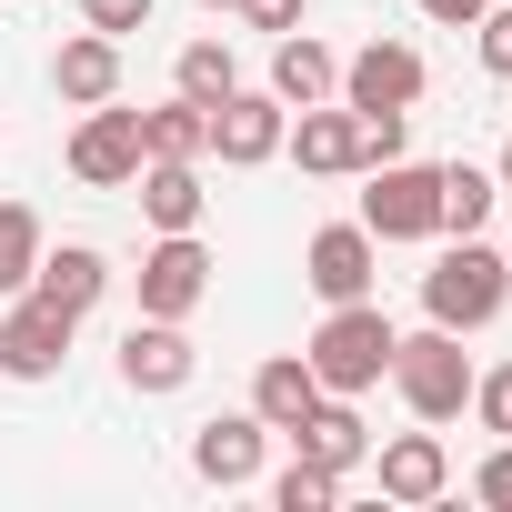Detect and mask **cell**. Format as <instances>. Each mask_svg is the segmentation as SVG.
I'll return each instance as SVG.
<instances>
[{
  "instance_id": "cell-17",
  "label": "cell",
  "mask_w": 512,
  "mask_h": 512,
  "mask_svg": "<svg viewBox=\"0 0 512 512\" xmlns=\"http://www.w3.org/2000/svg\"><path fill=\"white\" fill-rule=\"evenodd\" d=\"M272 91H282L292 111H312V101H332V91H342V61H332L312 31H282V51H272Z\"/></svg>"
},
{
  "instance_id": "cell-13",
  "label": "cell",
  "mask_w": 512,
  "mask_h": 512,
  "mask_svg": "<svg viewBox=\"0 0 512 512\" xmlns=\"http://www.w3.org/2000/svg\"><path fill=\"white\" fill-rule=\"evenodd\" d=\"M282 151H292L302 171H362V111H352V101H342V111L312 101V111L282 131Z\"/></svg>"
},
{
  "instance_id": "cell-11",
  "label": "cell",
  "mask_w": 512,
  "mask_h": 512,
  "mask_svg": "<svg viewBox=\"0 0 512 512\" xmlns=\"http://www.w3.org/2000/svg\"><path fill=\"white\" fill-rule=\"evenodd\" d=\"M262 442H272V422H262V412H221V422H201V432H191V472H201V482H221V492H241L251 472H262Z\"/></svg>"
},
{
  "instance_id": "cell-30",
  "label": "cell",
  "mask_w": 512,
  "mask_h": 512,
  "mask_svg": "<svg viewBox=\"0 0 512 512\" xmlns=\"http://www.w3.org/2000/svg\"><path fill=\"white\" fill-rule=\"evenodd\" d=\"M251 31H302V0H241Z\"/></svg>"
},
{
  "instance_id": "cell-24",
  "label": "cell",
  "mask_w": 512,
  "mask_h": 512,
  "mask_svg": "<svg viewBox=\"0 0 512 512\" xmlns=\"http://www.w3.org/2000/svg\"><path fill=\"white\" fill-rule=\"evenodd\" d=\"M492 191H502L492 171L452 161V171H442V231H482V221H492Z\"/></svg>"
},
{
  "instance_id": "cell-25",
  "label": "cell",
  "mask_w": 512,
  "mask_h": 512,
  "mask_svg": "<svg viewBox=\"0 0 512 512\" xmlns=\"http://www.w3.org/2000/svg\"><path fill=\"white\" fill-rule=\"evenodd\" d=\"M272 502H282V512H332V502H342V472L302 452V462H292V472L272 482Z\"/></svg>"
},
{
  "instance_id": "cell-5",
  "label": "cell",
  "mask_w": 512,
  "mask_h": 512,
  "mask_svg": "<svg viewBox=\"0 0 512 512\" xmlns=\"http://www.w3.org/2000/svg\"><path fill=\"white\" fill-rule=\"evenodd\" d=\"M282 131H292V101H282V91H221V101H211V161H231V171L272 161Z\"/></svg>"
},
{
  "instance_id": "cell-23",
  "label": "cell",
  "mask_w": 512,
  "mask_h": 512,
  "mask_svg": "<svg viewBox=\"0 0 512 512\" xmlns=\"http://www.w3.org/2000/svg\"><path fill=\"white\" fill-rule=\"evenodd\" d=\"M171 81H181V101H201V111H211L221 91H241V71H231V41H191Z\"/></svg>"
},
{
  "instance_id": "cell-27",
  "label": "cell",
  "mask_w": 512,
  "mask_h": 512,
  "mask_svg": "<svg viewBox=\"0 0 512 512\" xmlns=\"http://www.w3.org/2000/svg\"><path fill=\"white\" fill-rule=\"evenodd\" d=\"M472 31H482V71H492V81H512V0H502V11H482Z\"/></svg>"
},
{
  "instance_id": "cell-12",
  "label": "cell",
  "mask_w": 512,
  "mask_h": 512,
  "mask_svg": "<svg viewBox=\"0 0 512 512\" xmlns=\"http://www.w3.org/2000/svg\"><path fill=\"white\" fill-rule=\"evenodd\" d=\"M191 362H201V352L181 342V322H151V312H141V322L121 332V382H131V392H181Z\"/></svg>"
},
{
  "instance_id": "cell-1",
  "label": "cell",
  "mask_w": 512,
  "mask_h": 512,
  "mask_svg": "<svg viewBox=\"0 0 512 512\" xmlns=\"http://www.w3.org/2000/svg\"><path fill=\"white\" fill-rule=\"evenodd\" d=\"M502 302H512V262H502L482 231H452V251L422 272V312H432L442 332H482Z\"/></svg>"
},
{
  "instance_id": "cell-15",
  "label": "cell",
  "mask_w": 512,
  "mask_h": 512,
  "mask_svg": "<svg viewBox=\"0 0 512 512\" xmlns=\"http://www.w3.org/2000/svg\"><path fill=\"white\" fill-rule=\"evenodd\" d=\"M51 91H61L71 111L111 101V91H121V41H111V31H81V41H61V61H51Z\"/></svg>"
},
{
  "instance_id": "cell-19",
  "label": "cell",
  "mask_w": 512,
  "mask_h": 512,
  "mask_svg": "<svg viewBox=\"0 0 512 512\" xmlns=\"http://www.w3.org/2000/svg\"><path fill=\"white\" fill-rule=\"evenodd\" d=\"M312 462H332V472H352V462H372V432H362V412H352V392H322L312 402V422L292 432Z\"/></svg>"
},
{
  "instance_id": "cell-33",
  "label": "cell",
  "mask_w": 512,
  "mask_h": 512,
  "mask_svg": "<svg viewBox=\"0 0 512 512\" xmlns=\"http://www.w3.org/2000/svg\"><path fill=\"white\" fill-rule=\"evenodd\" d=\"M201 11H241V0H201Z\"/></svg>"
},
{
  "instance_id": "cell-10",
  "label": "cell",
  "mask_w": 512,
  "mask_h": 512,
  "mask_svg": "<svg viewBox=\"0 0 512 512\" xmlns=\"http://www.w3.org/2000/svg\"><path fill=\"white\" fill-rule=\"evenodd\" d=\"M422 81H432V71H422V51H402V41H372V51L342 61V101H352V111H412Z\"/></svg>"
},
{
  "instance_id": "cell-31",
  "label": "cell",
  "mask_w": 512,
  "mask_h": 512,
  "mask_svg": "<svg viewBox=\"0 0 512 512\" xmlns=\"http://www.w3.org/2000/svg\"><path fill=\"white\" fill-rule=\"evenodd\" d=\"M412 11H422V21H452V31H472V21L492 11V0H412Z\"/></svg>"
},
{
  "instance_id": "cell-2",
  "label": "cell",
  "mask_w": 512,
  "mask_h": 512,
  "mask_svg": "<svg viewBox=\"0 0 512 512\" xmlns=\"http://www.w3.org/2000/svg\"><path fill=\"white\" fill-rule=\"evenodd\" d=\"M392 342H402V332L382 322V302H332V322L312 332L302 362H312L322 392H372V382L392 372Z\"/></svg>"
},
{
  "instance_id": "cell-29",
  "label": "cell",
  "mask_w": 512,
  "mask_h": 512,
  "mask_svg": "<svg viewBox=\"0 0 512 512\" xmlns=\"http://www.w3.org/2000/svg\"><path fill=\"white\" fill-rule=\"evenodd\" d=\"M472 492H482V502H492V512H512V442H502V452H492V462H482V472H472Z\"/></svg>"
},
{
  "instance_id": "cell-4",
  "label": "cell",
  "mask_w": 512,
  "mask_h": 512,
  "mask_svg": "<svg viewBox=\"0 0 512 512\" xmlns=\"http://www.w3.org/2000/svg\"><path fill=\"white\" fill-rule=\"evenodd\" d=\"M362 231H372V241H432V231H442V171H422V161H372Z\"/></svg>"
},
{
  "instance_id": "cell-16",
  "label": "cell",
  "mask_w": 512,
  "mask_h": 512,
  "mask_svg": "<svg viewBox=\"0 0 512 512\" xmlns=\"http://www.w3.org/2000/svg\"><path fill=\"white\" fill-rule=\"evenodd\" d=\"M312 402H322V382H312V362H302V352H282V362L251 372V412H262L272 432H302V422H312Z\"/></svg>"
},
{
  "instance_id": "cell-28",
  "label": "cell",
  "mask_w": 512,
  "mask_h": 512,
  "mask_svg": "<svg viewBox=\"0 0 512 512\" xmlns=\"http://www.w3.org/2000/svg\"><path fill=\"white\" fill-rule=\"evenodd\" d=\"M151 11H161V0H81V21H91V31H111V41H121V31H141Z\"/></svg>"
},
{
  "instance_id": "cell-21",
  "label": "cell",
  "mask_w": 512,
  "mask_h": 512,
  "mask_svg": "<svg viewBox=\"0 0 512 512\" xmlns=\"http://www.w3.org/2000/svg\"><path fill=\"white\" fill-rule=\"evenodd\" d=\"M141 161H211V111H201V101L141 111Z\"/></svg>"
},
{
  "instance_id": "cell-32",
  "label": "cell",
  "mask_w": 512,
  "mask_h": 512,
  "mask_svg": "<svg viewBox=\"0 0 512 512\" xmlns=\"http://www.w3.org/2000/svg\"><path fill=\"white\" fill-rule=\"evenodd\" d=\"M492 181H502V191H512V141H502V161H492Z\"/></svg>"
},
{
  "instance_id": "cell-26",
  "label": "cell",
  "mask_w": 512,
  "mask_h": 512,
  "mask_svg": "<svg viewBox=\"0 0 512 512\" xmlns=\"http://www.w3.org/2000/svg\"><path fill=\"white\" fill-rule=\"evenodd\" d=\"M472 412H482V432L512 442V362H502V372H472Z\"/></svg>"
},
{
  "instance_id": "cell-22",
  "label": "cell",
  "mask_w": 512,
  "mask_h": 512,
  "mask_svg": "<svg viewBox=\"0 0 512 512\" xmlns=\"http://www.w3.org/2000/svg\"><path fill=\"white\" fill-rule=\"evenodd\" d=\"M31 272H41V211L0 201V292H31Z\"/></svg>"
},
{
  "instance_id": "cell-20",
  "label": "cell",
  "mask_w": 512,
  "mask_h": 512,
  "mask_svg": "<svg viewBox=\"0 0 512 512\" xmlns=\"http://www.w3.org/2000/svg\"><path fill=\"white\" fill-rule=\"evenodd\" d=\"M452 482V452L432 442V432H402V442H382V502H432Z\"/></svg>"
},
{
  "instance_id": "cell-9",
  "label": "cell",
  "mask_w": 512,
  "mask_h": 512,
  "mask_svg": "<svg viewBox=\"0 0 512 512\" xmlns=\"http://www.w3.org/2000/svg\"><path fill=\"white\" fill-rule=\"evenodd\" d=\"M71 171H81L91 191H121V181H141V111H111V101H91V121L71 131Z\"/></svg>"
},
{
  "instance_id": "cell-34",
  "label": "cell",
  "mask_w": 512,
  "mask_h": 512,
  "mask_svg": "<svg viewBox=\"0 0 512 512\" xmlns=\"http://www.w3.org/2000/svg\"><path fill=\"white\" fill-rule=\"evenodd\" d=\"M502 262H512V241H502Z\"/></svg>"
},
{
  "instance_id": "cell-8",
  "label": "cell",
  "mask_w": 512,
  "mask_h": 512,
  "mask_svg": "<svg viewBox=\"0 0 512 512\" xmlns=\"http://www.w3.org/2000/svg\"><path fill=\"white\" fill-rule=\"evenodd\" d=\"M201 292H211V251H201L191 231H161V241L141 251V312H151V322H181Z\"/></svg>"
},
{
  "instance_id": "cell-18",
  "label": "cell",
  "mask_w": 512,
  "mask_h": 512,
  "mask_svg": "<svg viewBox=\"0 0 512 512\" xmlns=\"http://www.w3.org/2000/svg\"><path fill=\"white\" fill-rule=\"evenodd\" d=\"M141 221L151 231H201V161H141Z\"/></svg>"
},
{
  "instance_id": "cell-6",
  "label": "cell",
  "mask_w": 512,
  "mask_h": 512,
  "mask_svg": "<svg viewBox=\"0 0 512 512\" xmlns=\"http://www.w3.org/2000/svg\"><path fill=\"white\" fill-rule=\"evenodd\" d=\"M71 312H51L41 292L31 302H11V312H0V372H11V382H51L61 362H71Z\"/></svg>"
},
{
  "instance_id": "cell-7",
  "label": "cell",
  "mask_w": 512,
  "mask_h": 512,
  "mask_svg": "<svg viewBox=\"0 0 512 512\" xmlns=\"http://www.w3.org/2000/svg\"><path fill=\"white\" fill-rule=\"evenodd\" d=\"M372 272H382V241H372L362 221H332V231H312V251H302V282H312L322 302H372Z\"/></svg>"
},
{
  "instance_id": "cell-3",
  "label": "cell",
  "mask_w": 512,
  "mask_h": 512,
  "mask_svg": "<svg viewBox=\"0 0 512 512\" xmlns=\"http://www.w3.org/2000/svg\"><path fill=\"white\" fill-rule=\"evenodd\" d=\"M392 382H402V402L422 412V422H452L462 402H472V362H462V332H402L392 342Z\"/></svg>"
},
{
  "instance_id": "cell-14",
  "label": "cell",
  "mask_w": 512,
  "mask_h": 512,
  "mask_svg": "<svg viewBox=\"0 0 512 512\" xmlns=\"http://www.w3.org/2000/svg\"><path fill=\"white\" fill-rule=\"evenodd\" d=\"M31 292H41L51 312H71V322H81V312H91V302L111 292V262H101L91 241H61V251H41V272H31Z\"/></svg>"
}]
</instances>
